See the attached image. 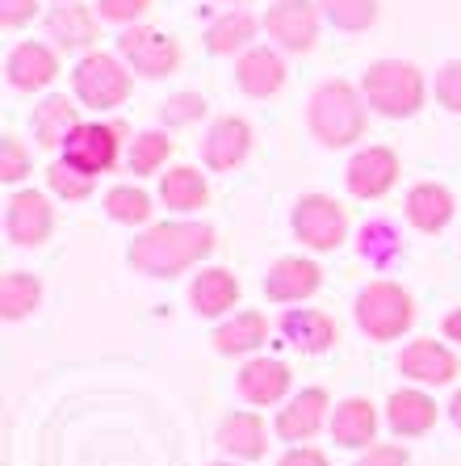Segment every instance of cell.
Wrapping results in <instances>:
<instances>
[{"label":"cell","instance_id":"6da1fadb","mask_svg":"<svg viewBox=\"0 0 461 466\" xmlns=\"http://www.w3.org/2000/svg\"><path fill=\"white\" fill-rule=\"evenodd\" d=\"M215 252V228L197 223V218H172V223H151L135 244L126 260L130 269L143 278H176V273L194 269L197 260Z\"/></svg>","mask_w":461,"mask_h":466},{"label":"cell","instance_id":"7a4b0ae2","mask_svg":"<svg viewBox=\"0 0 461 466\" xmlns=\"http://www.w3.org/2000/svg\"><path fill=\"white\" fill-rule=\"evenodd\" d=\"M306 127L323 147H353L369 127V101L348 80H323L306 101Z\"/></svg>","mask_w":461,"mask_h":466},{"label":"cell","instance_id":"3957f363","mask_svg":"<svg viewBox=\"0 0 461 466\" xmlns=\"http://www.w3.org/2000/svg\"><path fill=\"white\" fill-rule=\"evenodd\" d=\"M361 93L374 114L382 118H416L428 101V80L411 59H377L365 67Z\"/></svg>","mask_w":461,"mask_h":466},{"label":"cell","instance_id":"277c9868","mask_svg":"<svg viewBox=\"0 0 461 466\" xmlns=\"http://www.w3.org/2000/svg\"><path fill=\"white\" fill-rule=\"evenodd\" d=\"M353 315H356V328H361L369 340H398L416 324V299L398 282H386V278H377V282L361 286L353 303Z\"/></svg>","mask_w":461,"mask_h":466},{"label":"cell","instance_id":"5b68a950","mask_svg":"<svg viewBox=\"0 0 461 466\" xmlns=\"http://www.w3.org/2000/svg\"><path fill=\"white\" fill-rule=\"evenodd\" d=\"M72 88H75V101H85L88 109H118L122 101L130 97V67L122 55H109V51H85L80 64L72 67Z\"/></svg>","mask_w":461,"mask_h":466},{"label":"cell","instance_id":"8992f818","mask_svg":"<svg viewBox=\"0 0 461 466\" xmlns=\"http://www.w3.org/2000/svg\"><path fill=\"white\" fill-rule=\"evenodd\" d=\"M294 236L311 252H336L348 239V210L332 194H302L290 215Z\"/></svg>","mask_w":461,"mask_h":466},{"label":"cell","instance_id":"52a82bcc","mask_svg":"<svg viewBox=\"0 0 461 466\" xmlns=\"http://www.w3.org/2000/svg\"><path fill=\"white\" fill-rule=\"evenodd\" d=\"M118 55L126 59L130 72H139L147 80H164L181 67V43L164 30H151V25H122Z\"/></svg>","mask_w":461,"mask_h":466},{"label":"cell","instance_id":"ba28073f","mask_svg":"<svg viewBox=\"0 0 461 466\" xmlns=\"http://www.w3.org/2000/svg\"><path fill=\"white\" fill-rule=\"evenodd\" d=\"M122 143H126V127L122 122H80L72 130V139L64 143V160L88 177H101L118 164Z\"/></svg>","mask_w":461,"mask_h":466},{"label":"cell","instance_id":"9c48e42d","mask_svg":"<svg viewBox=\"0 0 461 466\" xmlns=\"http://www.w3.org/2000/svg\"><path fill=\"white\" fill-rule=\"evenodd\" d=\"M398 173H403V164H398L395 147L369 143V147H356L353 152L348 168H344V185H348V194L361 198V202H377V198H386L398 185Z\"/></svg>","mask_w":461,"mask_h":466},{"label":"cell","instance_id":"30bf717a","mask_svg":"<svg viewBox=\"0 0 461 466\" xmlns=\"http://www.w3.org/2000/svg\"><path fill=\"white\" fill-rule=\"evenodd\" d=\"M319 17H323L319 0H277L265 13V30L281 51L306 55L319 43Z\"/></svg>","mask_w":461,"mask_h":466},{"label":"cell","instance_id":"8fae6325","mask_svg":"<svg viewBox=\"0 0 461 466\" xmlns=\"http://www.w3.org/2000/svg\"><path fill=\"white\" fill-rule=\"evenodd\" d=\"M5 231L17 248H38L55 231V207L38 189H17L5 207Z\"/></svg>","mask_w":461,"mask_h":466},{"label":"cell","instance_id":"7c38bea8","mask_svg":"<svg viewBox=\"0 0 461 466\" xmlns=\"http://www.w3.org/2000/svg\"><path fill=\"white\" fill-rule=\"evenodd\" d=\"M395 366H398V374L411 379L416 387H445V382L457 379V370H461L457 353L436 337H419V340H411V345H403Z\"/></svg>","mask_w":461,"mask_h":466},{"label":"cell","instance_id":"4fadbf2b","mask_svg":"<svg viewBox=\"0 0 461 466\" xmlns=\"http://www.w3.org/2000/svg\"><path fill=\"white\" fill-rule=\"evenodd\" d=\"M323 424H332V400H327V390L323 387H306L277 412L273 433H277L281 441H290V445H306Z\"/></svg>","mask_w":461,"mask_h":466},{"label":"cell","instance_id":"5bb4252c","mask_svg":"<svg viewBox=\"0 0 461 466\" xmlns=\"http://www.w3.org/2000/svg\"><path fill=\"white\" fill-rule=\"evenodd\" d=\"M252 156V127L239 114H223V118L210 122L202 139V160L210 173H231Z\"/></svg>","mask_w":461,"mask_h":466},{"label":"cell","instance_id":"9a60e30c","mask_svg":"<svg viewBox=\"0 0 461 466\" xmlns=\"http://www.w3.org/2000/svg\"><path fill=\"white\" fill-rule=\"evenodd\" d=\"M290 80V67H286V55L281 46H247L236 59V85L244 88L247 97H277Z\"/></svg>","mask_w":461,"mask_h":466},{"label":"cell","instance_id":"2e32d148","mask_svg":"<svg viewBox=\"0 0 461 466\" xmlns=\"http://www.w3.org/2000/svg\"><path fill=\"white\" fill-rule=\"evenodd\" d=\"M5 76H9V85L17 93H43L59 76V51L51 43H38V38L17 43L9 51V59H5Z\"/></svg>","mask_w":461,"mask_h":466},{"label":"cell","instance_id":"e0dca14e","mask_svg":"<svg viewBox=\"0 0 461 466\" xmlns=\"http://www.w3.org/2000/svg\"><path fill=\"white\" fill-rule=\"evenodd\" d=\"M46 38L59 51H93V43L101 38V13L80 5V0L55 5L46 13Z\"/></svg>","mask_w":461,"mask_h":466},{"label":"cell","instance_id":"ac0fdd59","mask_svg":"<svg viewBox=\"0 0 461 466\" xmlns=\"http://www.w3.org/2000/svg\"><path fill=\"white\" fill-rule=\"evenodd\" d=\"M323 269L311 257H281L273 260V269L265 273V299L268 303H302L319 294Z\"/></svg>","mask_w":461,"mask_h":466},{"label":"cell","instance_id":"d6986e66","mask_svg":"<svg viewBox=\"0 0 461 466\" xmlns=\"http://www.w3.org/2000/svg\"><path fill=\"white\" fill-rule=\"evenodd\" d=\"M281 337L290 340L298 353L315 358V353H327V349L340 340V328L327 311H315V307H290V311L281 315Z\"/></svg>","mask_w":461,"mask_h":466},{"label":"cell","instance_id":"ffe728a7","mask_svg":"<svg viewBox=\"0 0 461 466\" xmlns=\"http://www.w3.org/2000/svg\"><path fill=\"white\" fill-rule=\"evenodd\" d=\"M453 210H457L453 194L445 189V185H436V181L411 185L407 198H403V215H407V223L416 231H424V236H436V231L449 228V223H453Z\"/></svg>","mask_w":461,"mask_h":466},{"label":"cell","instance_id":"44dd1931","mask_svg":"<svg viewBox=\"0 0 461 466\" xmlns=\"http://www.w3.org/2000/svg\"><path fill=\"white\" fill-rule=\"evenodd\" d=\"M290 366L277 358H252L244 361V370H239V395H244L247 403H256V408H273V403H281L286 395H290Z\"/></svg>","mask_w":461,"mask_h":466},{"label":"cell","instance_id":"7402d4cb","mask_svg":"<svg viewBox=\"0 0 461 466\" xmlns=\"http://www.w3.org/2000/svg\"><path fill=\"white\" fill-rule=\"evenodd\" d=\"M332 441L344 450H369L377 441V408L365 395H348L332 408Z\"/></svg>","mask_w":461,"mask_h":466},{"label":"cell","instance_id":"603a6c76","mask_svg":"<svg viewBox=\"0 0 461 466\" xmlns=\"http://www.w3.org/2000/svg\"><path fill=\"white\" fill-rule=\"evenodd\" d=\"M386 424L395 437H424L436 424V400L424 387H403L386 400Z\"/></svg>","mask_w":461,"mask_h":466},{"label":"cell","instance_id":"cb8c5ba5","mask_svg":"<svg viewBox=\"0 0 461 466\" xmlns=\"http://www.w3.org/2000/svg\"><path fill=\"white\" fill-rule=\"evenodd\" d=\"M218 450L231 454L236 462H256L265 458L268 450V433H265V420L256 412H226L223 424H218Z\"/></svg>","mask_w":461,"mask_h":466},{"label":"cell","instance_id":"d4e9b609","mask_svg":"<svg viewBox=\"0 0 461 466\" xmlns=\"http://www.w3.org/2000/svg\"><path fill=\"white\" fill-rule=\"evenodd\" d=\"M265 22H256V13L247 5H236V9L218 13L210 30H205V51L210 55H244L247 46H256V30Z\"/></svg>","mask_w":461,"mask_h":466},{"label":"cell","instance_id":"484cf974","mask_svg":"<svg viewBox=\"0 0 461 466\" xmlns=\"http://www.w3.org/2000/svg\"><path fill=\"white\" fill-rule=\"evenodd\" d=\"M189 303H194L197 315H210V319L226 315L239 303V278L231 269H223V265H210L189 282Z\"/></svg>","mask_w":461,"mask_h":466},{"label":"cell","instance_id":"4316f807","mask_svg":"<svg viewBox=\"0 0 461 466\" xmlns=\"http://www.w3.org/2000/svg\"><path fill=\"white\" fill-rule=\"evenodd\" d=\"M30 127H34L38 147H64V143L72 139V130L80 127V106L67 101L64 93H55V97H46V101L34 106Z\"/></svg>","mask_w":461,"mask_h":466},{"label":"cell","instance_id":"83f0119b","mask_svg":"<svg viewBox=\"0 0 461 466\" xmlns=\"http://www.w3.org/2000/svg\"><path fill=\"white\" fill-rule=\"evenodd\" d=\"M160 202L176 215H194L210 202V181L205 173H197L194 164H176L168 173L160 177Z\"/></svg>","mask_w":461,"mask_h":466},{"label":"cell","instance_id":"f1b7e54d","mask_svg":"<svg viewBox=\"0 0 461 466\" xmlns=\"http://www.w3.org/2000/svg\"><path fill=\"white\" fill-rule=\"evenodd\" d=\"M215 349L223 358H239V353H256L268 340V319L260 311H236L231 319L215 328Z\"/></svg>","mask_w":461,"mask_h":466},{"label":"cell","instance_id":"f546056e","mask_svg":"<svg viewBox=\"0 0 461 466\" xmlns=\"http://www.w3.org/2000/svg\"><path fill=\"white\" fill-rule=\"evenodd\" d=\"M356 252H361L374 269H386V265H395L407 248H403V231H398L390 218H369V223H361V231H356Z\"/></svg>","mask_w":461,"mask_h":466},{"label":"cell","instance_id":"4dcf8cb0","mask_svg":"<svg viewBox=\"0 0 461 466\" xmlns=\"http://www.w3.org/2000/svg\"><path fill=\"white\" fill-rule=\"evenodd\" d=\"M43 303V282L25 269H13L0 278V315L5 319H25L30 311H38Z\"/></svg>","mask_w":461,"mask_h":466},{"label":"cell","instance_id":"1f68e13d","mask_svg":"<svg viewBox=\"0 0 461 466\" xmlns=\"http://www.w3.org/2000/svg\"><path fill=\"white\" fill-rule=\"evenodd\" d=\"M105 215L114 218V223H122V228H143V223H151V194L147 189H139V185H114L105 194Z\"/></svg>","mask_w":461,"mask_h":466},{"label":"cell","instance_id":"d6a6232c","mask_svg":"<svg viewBox=\"0 0 461 466\" xmlns=\"http://www.w3.org/2000/svg\"><path fill=\"white\" fill-rule=\"evenodd\" d=\"M168 156H172L168 130H139V135L130 139L126 168L135 177H151V173H160L164 164H168Z\"/></svg>","mask_w":461,"mask_h":466},{"label":"cell","instance_id":"836d02e7","mask_svg":"<svg viewBox=\"0 0 461 466\" xmlns=\"http://www.w3.org/2000/svg\"><path fill=\"white\" fill-rule=\"evenodd\" d=\"M319 9L344 34H361L377 22V0H319Z\"/></svg>","mask_w":461,"mask_h":466},{"label":"cell","instance_id":"e575fe53","mask_svg":"<svg viewBox=\"0 0 461 466\" xmlns=\"http://www.w3.org/2000/svg\"><path fill=\"white\" fill-rule=\"evenodd\" d=\"M93 181H97V177L80 173V168H72L67 160H55L51 168H46V185H51V194L64 198V202H85V198L93 194Z\"/></svg>","mask_w":461,"mask_h":466},{"label":"cell","instance_id":"d590c367","mask_svg":"<svg viewBox=\"0 0 461 466\" xmlns=\"http://www.w3.org/2000/svg\"><path fill=\"white\" fill-rule=\"evenodd\" d=\"M205 109H210V101L202 97V93H172L168 101L160 106V122L164 127H194V122L205 118Z\"/></svg>","mask_w":461,"mask_h":466},{"label":"cell","instance_id":"8d00e7d4","mask_svg":"<svg viewBox=\"0 0 461 466\" xmlns=\"http://www.w3.org/2000/svg\"><path fill=\"white\" fill-rule=\"evenodd\" d=\"M30 168H34V160H30V152H25V143L17 139V135H5V139H0V181L17 185L22 177H30Z\"/></svg>","mask_w":461,"mask_h":466},{"label":"cell","instance_id":"74e56055","mask_svg":"<svg viewBox=\"0 0 461 466\" xmlns=\"http://www.w3.org/2000/svg\"><path fill=\"white\" fill-rule=\"evenodd\" d=\"M151 0H97V13L101 22H114V25H139L147 17Z\"/></svg>","mask_w":461,"mask_h":466},{"label":"cell","instance_id":"f35d334b","mask_svg":"<svg viewBox=\"0 0 461 466\" xmlns=\"http://www.w3.org/2000/svg\"><path fill=\"white\" fill-rule=\"evenodd\" d=\"M436 101L449 114H461V59H449L436 72Z\"/></svg>","mask_w":461,"mask_h":466},{"label":"cell","instance_id":"ab89813d","mask_svg":"<svg viewBox=\"0 0 461 466\" xmlns=\"http://www.w3.org/2000/svg\"><path fill=\"white\" fill-rule=\"evenodd\" d=\"M353 466H411L407 445H369Z\"/></svg>","mask_w":461,"mask_h":466},{"label":"cell","instance_id":"60d3db41","mask_svg":"<svg viewBox=\"0 0 461 466\" xmlns=\"http://www.w3.org/2000/svg\"><path fill=\"white\" fill-rule=\"evenodd\" d=\"M34 17H38V0H0V25L5 30H22Z\"/></svg>","mask_w":461,"mask_h":466},{"label":"cell","instance_id":"b9f144b4","mask_svg":"<svg viewBox=\"0 0 461 466\" xmlns=\"http://www.w3.org/2000/svg\"><path fill=\"white\" fill-rule=\"evenodd\" d=\"M277 466H332V462H327V454H319L315 445H290Z\"/></svg>","mask_w":461,"mask_h":466},{"label":"cell","instance_id":"7bdbcfd3","mask_svg":"<svg viewBox=\"0 0 461 466\" xmlns=\"http://www.w3.org/2000/svg\"><path fill=\"white\" fill-rule=\"evenodd\" d=\"M440 332H445V340L461 345V307H453V311L445 315V324H440Z\"/></svg>","mask_w":461,"mask_h":466},{"label":"cell","instance_id":"ee69618b","mask_svg":"<svg viewBox=\"0 0 461 466\" xmlns=\"http://www.w3.org/2000/svg\"><path fill=\"white\" fill-rule=\"evenodd\" d=\"M449 420L461 429V390H457V395H453V403H449Z\"/></svg>","mask_w":461,"mask_h":466},{"label":"cell","instance_id":"f6af8a7d","mask_svg":"<svg viewBox=\"0 0 461 466\" xmlns=\"http://www.w3.org/2000/svg\"><path fill=\"white\" fill-rule=\"evenodd\" d=\"M223 5H231V9H236V5H247V0H223Z\"/></svg>","mask_w":461,"mask_h":466},{"label":"cell","instance_id":"bcb514c9","mask_svg":"<svg viewBox=\"0 0 461 466\" xmlns=\"http://www.w3.org/2000/svg\"><path fill=\"white\" fill-rule=\"evenodd\" d=\"M210 466H236V462H210Z\"/></svg>","mask_w":461,"mask_h":466},{"label":"cell","instance_id":"7dc6e473","mask_svg":"<svg viewBox=\"0 0 461 466\" xmlns=\"http://www.w3.org/2000/svg\"><path fill=\"white\" fill-rule=\"evenodd\" d=\"M55 5H67V0H55Z\"/></svg>","mask_w":461,"mask_h":466}]
</instances>
